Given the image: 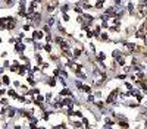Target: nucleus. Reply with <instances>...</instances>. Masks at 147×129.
Segmentation results:
<instances>
[{
	"instance_id": "obj_1",
	"label": "nucleus",
	"mask_w": 147,
	"mask_h": 129,
	"mask_svg": "<svg viewBox=\"0 0 147 129\" xmlns=\"http://www.w3.org/2000/svg\"><path fill=\"white\" fill-rule=\"evenodd\" d=\"M116 94H118V91L115 90V91H113V94H110V96H109L107 103H113V101H115V98H116Z\"/></svg>"
},
{
	"instance_id": "obj_2",
	"label": "nucleus",
	"mask_w": 147,
	"mask_h": 129,
	"mask_svg": "<svg viewBox=\"0 0 147 129\" xmlns=\"http://www.w3.org/2000/svg\"><path fill=\"white\" fill-rule=\"evenodd\" d=\"M41 37H43V32H38V31L34 32V38H41Z\"/></svg>"
},
{
	"instance_id": "obj_3",
	"label": "nucleus",
	"mask_w": 147,
	"mask_h": 129,
	"mask_svg": "<svg viewBox=\"0 0 147 129\" xmlns=\"http://www.w3.org/2000/svg\"><path fill=\"white\" fill-rule=\"evenodd\" d=\"M74 56H75V57L81 56V50H80V49H78V50H75V51H74Z\"/></svg>"
},
{
	"instance_id": "obj_4",
	"label": "nucleus",
	"mask_w": 147,
	"mask_h": 129,
	"mask_svg": "<svg viewBox=\"0 0 147 129\" xmlns=\"http://www.w3.org/2000/svg\"><path fill=\"white\" fill-rule=\"evenodd\" d=\"M103 59H105V54L103 53H99V60H103Z\"/></svg>"
},
{
	"instance_id": "obj_5",
	"label": "nucleus",
	"mask_w": 147,
	"mask_h": 129,
	"mask_svg": "<svg viewBox=\"0 0 147 129\" xmlns=\"http://www.w3.org/2000/svg\"><path fill=\"white\" fill-rule=\"evenodd\" d=\"M3 82H5V84H9V79H7V76H3Z\"/></svg>"
},
{
	"instance_id": "obj_6",
	"label": "nucleus",
	"mask_w": 147,
	"mask_h": 129,
	"mask_svg": "<svg viewBox=\"0 0 147 129\" xmlns=\"http://www.w3.org/2000/svg\"><path fill=\"white\" fill-rule=\"evenodd\" d=\"M66 10H68V6H66V5H65V6H62V12H63V13H65Z\"/></svg>"
}]
</instances>
